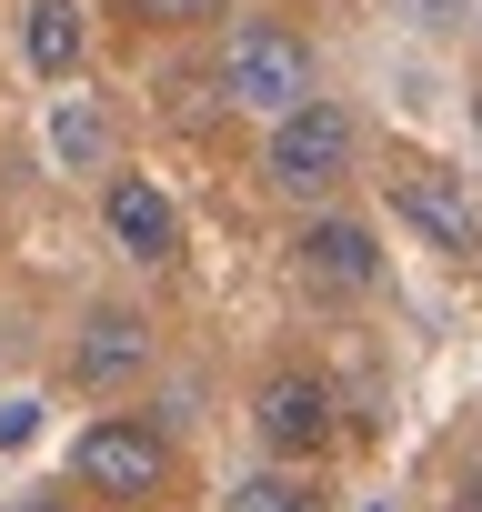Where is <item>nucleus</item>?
Segmentation results:
<instances>
[{"label":"nucleus","instance_id":"obj_8","mask_svg":"<svg viewBox=\"0 0 482 512\" xmlns=\"http://www.w3.org/2000/svg\"><path fill=\"white\" fill-rule=\"evenodd\" d=\"M101 221H111V241L131 251V262H151V272H161L171 251H181V211H171V201H161L141 171H121V181L101 191Z\"/></svg>","mask_w":482,"mask_h":512},{"label":"nucleus","instance_id":"obj_10","mask_svg":"<svg viewBox=\"0 0 482 512\" xmlns=\"http://www.w3.org/2000/svg\"><path fill=\"white\" fill-rule=\"evenodd\" d=\"M231 512H332V502L312 492V472L272 462V472H252V482H231Z\"/></svg>","mask_w":482,"mask_h":512},{"label":"nucleus","instance_id":"obj_15","mask_svg":"<svg viewBox=\"0 0 482 512\" xmlns=\"http://www.w3.org/2000/svg\"><path fill=\"white\" fill-rule=\"evenodd\" d=\"M422 11H462V0H422Z\"/></svg>","mask_w":482,"mask_h":512},{"label":"nucleus","instance_id":"obj_13","mask_svg":"<svg viewBox=\"0 0 482 512\" xmlns=\"http://www.w3.org/2000/svg\"><path fill=\"white\" fill-rule=\"evenodd\" d=\"M31 432H41V412H31V402H11V412H0V442H31Z\"/></svg>","mask_w":482,"mask_h":512},{"label":"nucleus","instance_id":"obj_7","mask_svg":"<svg viewBox=\"0 0 482 512\" xmlns=\"http://www.w3.org/2000/svg\"><path fill=\"white\" fill-rule=\"evenodd\" d=\"M141 372H151V322H141V312L111 302V312H91V322L71 332V382H81V392H121V382H141Z\"/></svg>","mask_w":482,"mask_h":512},{"label":"nucleus","instance_id":"obj_3","mask_svg":"<svg viewBox=\"0 0 482 512\" xmlns=\"http://www.w3.org/2000/svg\"><path fill=\"white\" fill-rule=\"evenodd\" d=\"M352 151H362V131H352V111L342 101H302V111H282L272 121V181L282 191H332V181H352Z\"/></svg>","mask_w":482,"mask_h":512},{"label":"nucleus","instance_id":"obj_16","mask_svg":"<svg viewBox=\"0 0 482 512\" xmlns=\"http://www.w3.org/2000/svg\"><path fill=\"white\" fill-rule=\"evenodd\" d=\"M472 492H482V482H472ZM462 512H482V502H462Z\"/></svg>","mask_w":482,"mask_h":512},{"label":"nucleus","instance_id":"obj_9","mask_svg":"<svg viewBox=\"0 0 482 512\" xmlns=\"http://www.w3.org/2000/svg\"><path fill=\"white\" fill-rule=\"evenodd\" d=\"M21 51H31L41 81H71V71L91 61V21H81V0H31V11H21Z\"/></svg>","mask_w":482,"mask_h":512},{"label":"nucleus","instance_id":"obj_11","mask_svg":"<svg viewBox=\"0 0 482 512\" xmlns=\"http://www.w3.org/2000/svg\"><path fill=\"white\" fill-rule=\"evenodd\" d=\"M51 151L91 171V161L111 151V131H101V111H91V101H61V111H51Z\"/></svg>","mask_w":482,"mask_h":512},{"label":"nucleus","instance_id":"obj_5","mask_svg":"<svg viewBox=\"0 0 482 512\" xmlns=\"http://www.w3.org/2000/svg\"><path fill=\"white\" fill-rule=\"evenodd\" d=\"M252 432H262V452L272 462H322L332 452V382L322 372H272L262 382V402H252Z\"/></svg>","mask_w":482,"mask_h":512},{"label":"nucleus","instance_id":"obj_4","mask_svg":"<svg viewBox=\"0 0 482 512\" xmlns=\"http://www.w3.org/2000/svg\"><path fill=\"white\" fill-rule=\"evenodd\" d=\"M392 211L432 241V251H482V211H472V181L442 171V161H392Z\"/></svg>","mask_w":482,"mask_h":512},{"label":"nucleus","instance_id":"obj_6","mask_svg":"<svg viewBox=\"0 0 482 512\" xmlns=\"http://www.w3.org/2000/svg\"><path fill=\"white\" fill-rule=\"evenodd\" d=\"M292 262H302V282H312V292H372V282H382V241H372V221L322 211V221H302Z\"/></svg>","mask_w":482,"mask_h":512},{"label":"nucleus","instance_id":"obj_1","mask_svg":"<svg viewBox=\"0 0 482 512\" xmlns=\"http://www.w3.org/2000/svg\"><path fill=\"white\" fill-rule=\"evenodd\" d=\"M221 91H231L241 111H262V121H282V111L322 101L312 41H302V31H282V21H252V31H231V51H221Z\"/></svg>","mask_w":482,"mask_h":512},{"label":"nucleus","instance_id":"obj_14","mask_svg":"<svg viewBox=\"0 0 482 512\" xmlns=\"http://www.w3.org/2000/svg\"><path fill=\"white\" fill-rule=\"evenodd\" d=\"M11 512H71V502H51V492H21V502H11Z\"/></svg>","mask_w":482,"mask_h":512},{"label":"nucleus","instance_id":"obj_12","mask_svg":"<svg viewBox=\"0 0 482 512\" xmlns=\"http://www.w3.org/2000/svg\"><path fill=\"white\" fill-rule=\"evenodd\" d=\"M121 11H131V21H161V31H181V21H211L221 0H121Z\"/></svg>","mask_w":482,"mask_h":512},{"label":"nucleus","instance_id":"obj_2","mask_svg":"<svg viewBox=\"0 0 482 512\" xmlns=\"http://www.w3.org/2000/svg\"><path fill=\"white\" fill-rule=\"evenodd\" d=\"M71 472H81L101 502H161V492H171V442H161L151 422L111 412V422H91V432L71 442Z\"/></svg>","mask_w":482,"mask_h":512}]
</instances>
